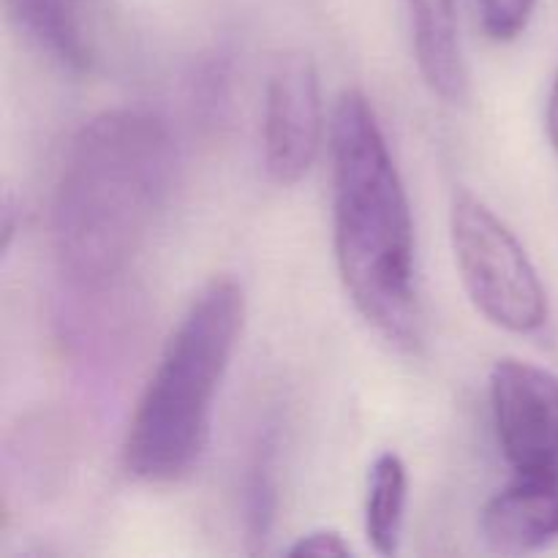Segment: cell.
Segmentation results:
<instances>
[{
    "instance_id": "obj_1",
    "label": "cell",
    "mask_w": 558,
    "mask_h": 558,
    "mask_svg": "<svg viewBox=\"0 0 558 558\" xmlns=\"http://www.w3.org/2000/svg\"><path fill=\"white\" fill-rule=\"evenodd\" d=\"M172 172V134L147 109H107L76 131L52 202L54 259L71 289L104 292L125 276Z\"/></svg>"
},
{
    "instance_id": "obj_2",
    "label": "cell",
    "mask_w": 558,
    "mask_h": 558,
    "mask_svg": "<svg viewBox=\"0 0 558 558\" xmlns=\"http://www.w3.org/2000/svg\"><path fill=\"white\" fill-rule=\"evenodd\" d=\"M332 245L357 314L398 349L423 338L417 240L407 185L381 120L363 90H343L332 109Z\"/></svg>"
},
{
    "instance_id": "obj_3",
    "label": "cell",
    "mask_w": 558,
    "mask_h": 558,
    "mask_svg": "<svg viewBox=\"0 0 558 558\" xmlns=\"http://www.w3.org/2000/svg\"><path fill=\"white\" fill-rule=\"evenodd\" d=\"M245 325L234 278L207 281L169 332L123 439V466L147 485H172L199 466L213 412Z\"/></svg>"
},
{
    "instance_id": "obj_4",
    "label": "cell",
    "mask_w": 558,
    "mask_h": 558,
    "mask_svg": "<svg viewBox=\"0 0 558 558\" xmlns=\"http://www.w3.org/2000/svg\"><path fill=\"white\" fill-rule=\"evenodd\" d=\"M488 401L510 480L485 501L480 534L496 554H537L558 543V376L505 357L490 371Z\"/></svg>"
},
{
    "instance_id": "obj_5",
    "label": "cell",
    "mask_w": 558,
    "mask_h": 558,
    "mask_svg": "<svg viewBox=\"0 0 558 558\" xmlns=\"http://www.w3.org/2000/svg\"><path fill=\"white\" fill-rule=\"evenodd\" d=\"M450 240L463 289L490 325L515 336H534L548 325V289L532 256L472 191H458L452 199Z\"/></svg>"
},
{
    "instance_id": "obj_6",
    "label": "cell",
    "mask_w": 558,
    "mask_h": 558,
    "mask_svg": "<svg viewBox=\"0 0 558 558\" xmlns=\"http://www.w3.org/2000/svg\"><path fill=\"white\" fill-rule=\"evenodd\" d=\"M325 140L319 69L308 52L276 60L265 87L262 156L272 183L294 185L311 172Z\"/></svg>"
},
{
    "instance_id": "obj_7",
    "label": "cell",
    "mask_w": 558,
    "mask_h": 558,
    "mask_svg": "<svg viewBox=\"0 0 558 558\" xmlns=\"http://www.w3.org/2000/svg\"><path fill=\"white\" fill-rule=\"evenodd\" d=\"M412 41L425 85L445 101L466 96L469 74L458 31L461 0H407Z\"/></svg>"
},
{
    "instance_id": "obj_8",
    "label": "cell",
    "mask_w": 558,
    "mask_h": 558,
    "mask_svg": "<svg viewBox=\"0 0 558 558\" xmlns=\"http://www.w3.org/2000/svg\"><path fill=\"white\" fill-rule=\"evenodd\" d=\"M22 36L69 71H85L93 60L85 0H5Z\"/></svg>"
},
{
    "instance_id": "obj_9",
    "label": "cell",
    "mask_w": 558,
    "mask_h": 558,
    "mask_svg": "<svg viewBox=\"0 0 558 558\" xmlns=\"http://www.w3.org/2000/svg\"><path fill=\"white\" fill-rule=\"evenodd\" d=\"M409 472L398 452H381L371 463L365 480L363 526L365 539L379 556H396L401 550L403 523H407Z\"/></svg>"
},
{
    "instance_id": "obj_10",
    "label": "cell",
    "mask_w": 558,
    "mask_h": 558,
    "mask_svg": "<svg viewBox=\"0 0 558 558\" xmlns=\"http://www.w3.org/2000/svg\"><path fill=\"white\" fill-rule=\"evenodd\" d=\"M278 430L265 428L256 439L245 474V532L254 543H265L276 521L278 505Z\"/></svg>"
},
{
    "instance_id": "obj_11",
    "label": "cell",
    "mask_w": 558,
    "mask_h": 558,
    "mask_svg": "<svg viewBox=\"0 0 558 558\" xmlns=\"http://www.w3.org/2000/svg\"><path fill=\"white\" fill-rule=\"evenodd\" d=\"M539 0H477L480 25L496 44H510L526 33Z\"/></svg>"
},
{
    "instance_id": "obj_12",
    "label": "cell",
    "mask_w": 558,
    "mask_h": 558,
    "mask_svg": "<svg viewBox=\"0 0 558 558\" xmlns=\"http://www.w3.org/2000/svg\"><path fill=\"white\" fill-rule=\"evenodd\" d=\"M289 556L303 558V556H352L354 548L338 529H314V532L303 534L294 539L292 548L287 550Z\"/></svg>"
},
{
    "instance_id": "obj_13",
    "label": "cell",
    "mask_w": 558,
    "mask_h": 558,
    "mask_svg": "<svg viewBox=\"0 0 558 558\" xmlns=\"http://www.w3.org/2000/svg\"><path fill=\"white\" fill-rule=\"evenodd\" d=\"M545 125H548L550 147H554L556 156H558V74H556V80H554V87H550L548 114H545Z\"/></svg>"
},
{
    "instance_id": "obj_14",
    "label": "cell",
    "mask_w": 558,
    "mask_h": 558,
    "mask_svg": "<svg viewBox=\"0 0 558 558\" xmlns=\"http://www.w3.org/2000/svg\"><path fill=\"white\" fill-rule=\"evenodd\" d=\"M16 234V205L11 196L3 199V254H9L11 243H14Z\"/></svg>"
}]
</instances>
